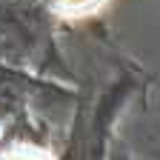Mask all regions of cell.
<instances>
[{"label":"cell","instance_id":"obj_2","mask_svg":"<svg viewBox=\"0 0 160 160\" xmlns=\"http://www.w3.org/2000/svg\"><path fill=\"white\" fill-rule=\"evenodd\" d=\"M100 3V0H60V9L69 12V14H77V12H89Z\"/></svg>","mask_w":160,"mask_h":160},{"label":"cell","instance_id":"obj_1","mask_svg":"<svg viewBox=\"0 0 160 160\" xmlns=\"http://www.w3.org/2000/svg\"><path fill=\"white\" fill-rule=\"evenodd\" d=\"M6 160H49L43 152H37V149H29V146H17L6 154Z\"/></svg>","mask_w":160,"mask_h":160}]
</instances>
